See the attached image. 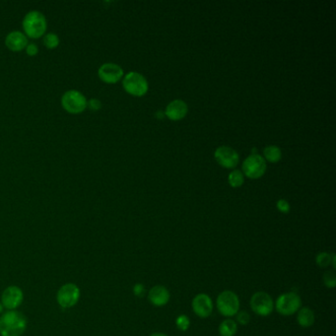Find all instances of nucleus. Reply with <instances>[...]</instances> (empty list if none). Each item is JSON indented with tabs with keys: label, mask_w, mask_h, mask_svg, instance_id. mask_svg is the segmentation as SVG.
Segmentation results:
<instances>
[{
	"label": "nucleus",
	"mask_w": 336,
	"mask_h": 336,
	"mask_svg": "<svg viewBox=\"0 0 336 336\" xmlns=\"http://www.w3.org/2000/svg\"><path fill=\"white\" fill-rule=\"evenodd\" d=\"M218 331L220 336H235L238 331V324L234 320L227 319L220 324Z\"/></svg>",
	"instance_id": "a211bd4d"
},
{
	"label": "nucleus",
	"mask_w": 336,
	"mask_h": 336,
	"mask_svg": "<svg viewBox=\"0 0 336 336\" xmlns=\"http://www.w3.org/2000/svg\"><path fill=\"white\" fill-rule=\"evenodd\" d=\"M80 288L74 283H66L60 288L56 301L63 309H70L77 305L80 300Z\"/></svg>",
	"instance_id": "0eeeda50"
},
{
	"label": "nucleus",
	"mask_w": 336,
	"mask_h": 336,
	"mask_svg": "<svg viewBox=\"0 0 336 336\" xmlns=\"http://www.w3.org/2000/svg\"><path fill=\"white\" fill-rule=\"evenodd\" d=\"M149 336H169L165 333H162V332H155V333H152L151 335Z\"/></svg>",
	"instance_id": "7c9ffc66"
},
{
	"label": "nucleus",
	"mask_w": 336,
	"mask_h": 336,
	"mask_svg": "<svg viewBox=\"0 0 336 336\" xmlns=\"http://www.w3.org/2000/svg\"><path fill=\"white\" fill-rule=\"evenodd\" d=\"M216 305L219 312L227 318L236 315V312L240 311V299L235 292L230 290H226L219 294Z\"/></svg>",
	"instance_id": "39448f33"
},
{
	"label": "nucleus",
	"mask_w": 336,
	"mask_h": 336,
	"mask_svg": "<svg viewBox=\"0 0 336 336\" xmlns=\"http://www.w3.org/2000/svg\"><path fill=\"white\" fill-rule=\"evenodd\" d=\"M123 85L128 94L136 97L145 95L148 91L147 80L143 75L137 72H129L125 75Z\"/></svg>",
	"instance_id": "423d86ee"
},
{
	"label": "nucleus",
	"mask_w": 336,
	"mask_h": 336,
	"mask_svg": "<svg viewBox=\"0 0 336 336\" xmlns=\"http://www.w3.org/2000/svg\"><path fill=\"white\" fill-rule=\"evenodd\" d=\"M3 310H4V308H3V306H2V304H1V302H0V313L3 312Z\"/></svg>",
	"instance_id": "2f4dec72"
},
{
	"label": "nucleus",
	"mask_w": 336,
	"mask_h": 336,
	"mask_svg": "<svg viewBox=\"0 0 336 336\" xmlns=\"http://www.w3.org/2000/svg\"><path fill=\"white\" fill-rule=\"evenodd\" d=\"M86 97L77 90L66 91L62 97V106L64 111L71 114H78L87 109Z\"/></svg>",
	"instance_id": "7ed1b4c3"
},
{
	"label": "nucleus",
	"mask_w": 336,
	"mask_h": 336,
	"mask_svg": "<svg viewBox=\"0 0 336 336\" xmlns=\"http://www.w3.org/2000/svg\"><path fill=\"white\" fill-rule=\"evenodd\" d=\"M250 308L261 317H268L274 310L273 299L266 292H256L250 298Z\"/></svg>",
	"instance_id": "6e6552de"
},
{
	"label": "nucleus",
	"mask_w": 336,
	"mask_h": 336,
	"mask_svg": "<svg viewBox=\"0 0 336 336\" xmlns=\"http://www.w3.org/2000/svg\"><path fill=\"white\" fill-rule=\"evenodd\" d=\"M243 170L247 176L250 179H258L265 173L266 164L262 156L253 154L245 160L243 164Z\"/></svg>",
	"instance_id": "9d476101"
},
{
	"label": "nucleus",
	"mask_w": 336,
	"mask_h": 336,
	"mask_svg": "<svg viewBox=\"0 0 336 336\" xmlns=\"http://www.w3.org/2000/svg\"><path fill=\"white\" fill-rule=\"evenodd\" d=\"M229 184L231 187H239L244 184V175L241 171H234L229 175Z\"/></svg>",
	"instance_id": "4be33fe9"
},
{
	"label": "nucleus",
	"mask_w": 336,
	"mask_h": 336,
	"mask_svg": "<svg viewBox=\"0 0 336 336\" xmlns=\"http://www.w3.org/2000/svg\"><path fill=\"white\" fill-rule=\"evenodd\" d=\"M26 52L29 56H35L37 55V52H38V48H37V45L32 43V44H28V46L26 47Z\"/></svg>",
	"instance_id": "c85d7f7f"
},
{
	"label": "nucleus",
	"mask_w": 336,
	"mask_h": 336,
	"mask_svg": "<svg viewBox=\"0 0 336 336\" xmlns=\"http://www.w3.org/2000/svg\"><path fill=\"white\" fill-rule=\"evenodd\" d=\"M236 323L242 325H247L250 321V315L247 311H239L236 312Z\"/></svg>",
	"instance_id": "393cba45"
},
{
	"label": "nucleus",
	"mask_w": 336,
	"mask_h": 336,
	"mask_svg": "<svg viewBox=\"0 0 336 336\" xmlns=\"http://www.w3.org/2000/svg\"><path fill=\"white\" fill-rule=\"evenodd\" d=\"M44 45L49 50H54L60 46V37L54 33H49L44 37Z\"/></svg>",
	"instance_id": "412c9836"
},
{
	"label": "nucleus",
	"mask_w": 336,
	"mask_h": 336,
	"mask_svg": "<svg viewBox=\"0 0 336 336\" xmlns=\"http://www.w3.org/2000/svg\"><path fill=\"white\" fill-rule=\"evenodd\" d=\"M314 321H315L314 312L310 308L304 307V308H301L298 311L297 322L300 326L305 327V328L311 327V325L314 324Z\"/></svg>",
	"instance_id": "f3484780"
},
{
	"label": "nucleus",
	"mask_w": 336,
	"mask_h": 336,
	"mask_svg": "<svg viewBox=\"0 0 336 336\" xmlns=\"http://www.w3.org/2000/svg\"><path fill=\"white\" fill-rule=\"evenodd\" d=\"M24 301V293L18 286H9L5 288L1 295V304L7 311H15Z\"/></svg>",
	"instance_id": "1a4fd4ad"
},
{
	"label": "nucleus",
	"mask_w": 336,
	"mask_h": 336,
	"mask_svg": "<svg viewBox=\"0 0 336 336\" xmlns=\"http://www.w3.org/2000/svg\"><path fill=\"white\" fill-rule=\"evenodd\" d=\"M171 299L170 291L162 285L152 287L148 292V300L155 307H164Z\"/></svg>",
	"instance_id": "4468645a"
},
{
	"label": "nucleus",
	"mask_w": 336,
	"mask_h": 336,
	"mask_svg": "<svg viewBox=\"0 0 336 336\" xmlns=\"http://www.w3.org/2000/svg\"><path fill=\"white\" fill-rule=\"evenodd\" d=\"M27 328V319L20 311H7L0 317V335L21 336Z\"/></svg>",
	"instance_id": "f257e3e1"
},
{
	"label": "nucleus",
	"mask_w": 336,
	"mask_h": 336,
	"mask_svg": "<svg viewBox=\"0 0 336 336\" xmlns=\"http://www.w3.org/2000/svg\"><path fill=\"white\" fill-rule=\"evenodd\" d=\"M302 306L301 297L295 292L281 294L274 303V308L282 315H292L299 311Z\"/></svg>",
	"instance_id": "20e7f679"
},
{
	"label": "nucleus",
	"mask_w": 336,
	"mask_h": 336,
	"mask_svg": "<svg viewBox=\"0 0 336 336\" xmlns=\"http://www.w3.org/2000/svg\"><path fill=\"white\" fill-rule=\"evenodd\" d=\"M175 325L177 329L182 331H187L190 326V320L187 314H180L175 320Z\"/></svg>",
	"instance_id": "5701e85b"
},
{
	"label": "nucleus",
	"mask_w": 336,
	"mask_h": 336,
	"mask_svg": "<svg viewBox=\"0 0 336 336\" xmlns=\"http://www.w3.org/2000/svg\"><path fill=\"white\" fill-rule=\"evenodd\" d=\"M331 265L333 267V270L336 269V255L334 253H332V260H331Z\"/></svg>",
	"instance_id": "c756f323"
},
{
	"label": "nucleus",
	"mask_w": 336,
	"mask_h": 336,
	"mask_svg": "<svg viewBox=\"0 0 336 336\" xmlns=\"http://www.w3.org/2000/svg\"><path fill=\"white\" fill-rule=\"evenodd\" d=\"M277 209L282 213H288L290 211V204L285 200H279L277 201Z\"/></svg>",
	"instance_id": "bb28decb"
},
{
	"label": "nucleus",
	"mask_w": 336,
	"mask_h": 336,
	"mask_svg": "<svg viewBox=\"0 0 336 336\" xmlns=\"http://www.w3.org/2000/svg\"><path fill=\"white\" fill-rule=\"evenodd\" d=\"M187 105L182 100L171 102L166 108V115L172 121H180L184 118L187 113Z\"/></svg>",
	"instance_id": "dca6fc26"
},
{
	"label": "nucleus",
	"mask_w": 336,
	"mask_h": 336,
	"mask_svg": "<svg viewBox=\"0 0 336 336\" xmlns=\"http://www.w3.org/2000/svg\"><path fill=\"white\" fill-rule=\"evenodd\" d=\"M331 260H332V253L323 251L318 253V255L315 256V263L318 264V266L325 268L331 265Z\"/></svg>",
	"instance_id": "aec40b11"
},
{
	"label": "nucleus",
	"mask_w": 336,
	"mask_h": 336,
	"mask_svg": "<svg viewBox=\"0 0 336 336\" xmlns=\"http://www.w3.org/2000/svg\"><path fill=\"white\" fill-rule=\"evenodd\" d=\"M5 45L12 51H21L28 46V37L20 31H12L5 37Z\"/></svg>",
	"instance_id": "2eb2a0df"
},
{
	"label": "nucleus",
	"mask_w": 336,
	"mask_h": 336,
	"mask_svg": "<svg viewBox=\"0 0 336 336\" xmlns=\"http://www.w3.org/2000/svg\"><path fill=\"white\" fill-rule=\"evenodd\" d=\"M133 294L136 296V297H143L146 290H145V286L142 284V283H136L134 286H133Z\"/></svg>",
	"instance_id": "cd10ccee"
},
{
	"label": "nucleus",
	"mask_w": 336,
	"mask_h": 336,
	"mask_svg": "<svg viewBox=\"0 0 336 336\" xmlns=\"http://www.w3.org/2000/svg\"><path fill=\"white\" fill-rule=\"evenodd\" d=\"M23 30L27 37L38 38L43 37L48 29L46 16L39 11H30L23 19Z\"/></svg>",
	"instance_id": "f03ea898"
},
{
	"label": "nucleus",
	"mask_w": 336,
	"mask_h": 336,
	"mask_svg": "<svg viewBox=\"0 0 336 336\" xmlns=\"http://www.w3.org/2000/svg\"><path fill=\"white\" fill-rule=\"evenodd\" d=\"M98 75L103 82L114 84L123 78L124 70L120 65L115 63H105L101 65L98 70Z\"/></svg>",
	"instance_id": "f8f14e48"
},
{
	"label": "nucleus",
	"mask_w": 336,
	"mask_h": 336,
	"mask_svg": "<svg viewBox=\"0 0 336 336\" xmlns=\"http://www.w3.org/2000/svg\"><path fill=\"white\" fill-rule=\"evenodd\" d=\"M324 280V285L329 288V289H333L336 286V274L334 270H328L324 274L323 277Z\"/></svg>",
	"instance_id": "b1692460"
},
{
	"label": "nucleus",
	"mask_w": 336,
	"mask_h": 336,
	"mask_svg": "<svg viewBox=\"0 0 336 336\" xmlns=\"http://www.w3.org/2000/svg\"><path fill=\"white\" fill-rule=\"evenodd\" d=\"M263 153H264L266 160H268L269 162L271 163L278 162L282 156L281 150L279 149L277 146H268L264 149Z\"/></svg>",
	"instance_id": "6ab92c4d"
},
{
	"label": "nucleus",
	"mask_w": 336,
	"mask_h": 336,
	"mask_svg": "<svg viewBox=\"0 0 336 336\" xmlns=\"http://www.w3.org/2000/svg\"><path fill=\"white\" fill-rule=\"evenodd\" d=\"M191 308L197 317L201 319H207L211 315L213 311V302L209 295L200 293L192 300Z\"/></svg>",
	"instance_id": "9b49d317"
},
{
	"label": "nucleus",
	"mask_w": 336,
	"mask_h": 336,
	"mask_svg": "<svg viewBox=\"0 0 336 336\" xmlns=\"http://www.w3.org/2000/svg\"><path fill=\"white\" fill-rule=\"evenodd\" d=\"M102 106H103L102 102L99 99H96V98L90 99L87 102V108H89L93 112L100 111L101 109H102Z\"/></svg>",
	"instance_id": "a878e982"
},
{
	"label": "nucleus",
	"mask_w": 336,
	"mask_h": 336,
	"mask_svg": "<svg viewBox=\"0 0 336 336\" xmlns=\"http://www.w3.org/2000/svg\"><path fill=\"white\" fill-rule=\"evenodd\" d=\"M215 158L225 168H234L239 163V155L235 150L228 146H221L215 151Z\"/></svg>",
	"instance_id": "ddd939ff"
}]
</instances>
